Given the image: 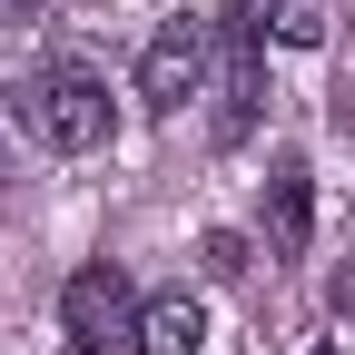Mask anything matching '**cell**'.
<instances>
[{
	"mask_svg": "<svg viewBox=\"0 0 355 355\" xmlns=\"http://www.w3.org/2000/svg\"><path fill=\"white\" fill-rule=\"evenodd\" d=\"M10 128L50 158H89V148H109V89L69 60H40L10 79Z\"/></svg>",
	"mask_w": 355,
	"mask_h": 355,
	"instance_id": "6da1fadb",
	"label": "cell"
},
{
	"mask_svg": "<svg viewBox=\"0 0 355 355\" xmlns=\"http://www.w3.org/2000/svg\"><path fill=\"white\" fill-rule=\"evenodd\" d=\"M60 336H69V355H139V296L109 257L60 286Z\"/></svg>",
	"mask_w": 355,
	"mask_h": 355,
	"instance_id": "7a4b0ae2",
	"label": "cell"
},
{
	"mask_svg": "<svg viewBox=\"0 0 355 355\" xmlns=\"http://www.w3.org/2000/svg\"><path fill=\"white\" fill-rule=\"evenodd\" d=\"M207 69H217L207 20H168L148 50H139V99H148V109H188L198 89H207Z\"/></svg>",
	"mask_w": 355,
	"mask_h": 355,
	"instance_id": "3957f363",
	"label": "cell"
},
{
	"mask_svg": "<svg viewBox=\"0 0 355 355\" xmlns=\"http://www.w3.org/2000/svg\"><path fill=\"white\" fill-rule=\"evenodd\" d=\"M266 247H277V257H306V247H316V178H306V158H277V168H266Z\"/></svg>",
	"mask_w": 355,
	"mask_h": 355,
	"instance_id": "277c9868",
	"label": "cell"
},
{
	"mask_svg": "<svg viewBox=\"0 0 355 355\" xmlns=\"http://www.w3.org/2000/svg\"><path fill=\"white\" fill-rule=\"evenodd\" d=\"M198 345H207V306L188 286H158L139 306V355H198Z\"/></svg>",
	"mask_w": 355,
	"mask_h": 355,
	"instance_id": "5b68a950",
	"label": "cell"
},
{
	"mask_svg": "<svg viewBox=\"0 0 355 355\" xmlns=\"http://www.w3.org/2000/svg\"><path fill=\"white\" fill-rule=\"evenodd\" d=\"M266 30H277L286 50H316L326 40V0H266Z\"/></svg>",
	"mask_w": 355,
	"mask_h": 355,
	"instance_id": "8992f818",
	"label": "cell"
},
{
	"mask_svg": "<svg viewBox=\"0 0 355 355\" xmlns=\"http://www.w3.org/2000/svg\"><path fill=\"white\" fill-rule=\"evenodd\" d=\"M198 266H207V277H247L257 257H247V237H237V227H207V237H198Z\"/></svg>",
	"mask_w": 355,
	"mask_h": 355,
	"instance_id": "52a82bcc",
	"label": "cell"
},
{
	"mask_svg": "<svg viewBox=\"0 0 355 355\" xmlns=\"http://www.w3.org/2000/svg\"><path fill=\"white\" fill-rule=\"evenodd\" d=\"M10 20H50V0H0V30Z\"/></svg>",
	"mask_w": 355,
	"mask_h": 355,
	"instance_id": "ba28073f",
	"label": "cell"
},
{
	"mask_svg": "<svg viewBox=\"0 0 355 355\" xmlns=\"http://www.w3.org/2000/svg\"><path fill=\"white\" fill-rule=\"evenodd\" d=\"M316 355H336V345H316Z\"/></svg>",
	"mask_w": 355,
	"mask_h": 355,
	"instance_id": "9c48e42d",
	"label": "cell"
}]
</instances>
